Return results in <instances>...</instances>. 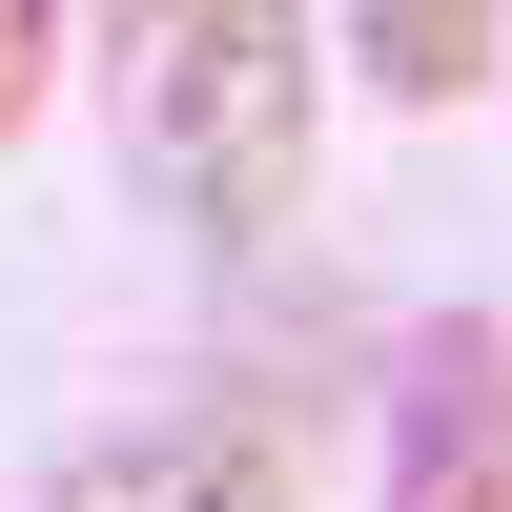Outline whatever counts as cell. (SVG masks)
<instances>
[{
    "mask_svg": "<svg viewBox=\"0 0 512 512\" xmlns=\"http://www.w3.org/2000/svg\"><path fill=\"white\" fill-rule=\"evenodd\" d=\"M21 512H308V472H287V431H246V410H164V431L62 451Z\"/></svg>",
    "mask_w": 512,
    "mask_h": 512,
    "instance_id": "3",
    "label": "cell"
},
{
    "mask_svg": "<svg viewBox=\"0 0 512 512\" xmlns=\"http://www.w3.org/2000/svg\"><path fill=\"white\" fill-rule=\"evenodd\" d=\"M349 62L390 82V103H472L512 62V0H349Z\"/></svg>",
    "mask_w": 512,
    "mask_h": 512,
    "instance_id": "4",
    "label": "cell"
},
{
    "mask_svg": "<svg viewBox=\"0 0 512 512\" xmlns=\"http://www.w3.org/2000/svg\"><path fill=\"white\" fill-rule=\"evenodd\" d=\"M103 41V103L123 164L185 246H267L328 164V62H308V0H82Z\"/></svg>",
    "mask_w": 512,
    "mask_h": 512,
    "instance_id": "1",
    "label": "cell"
},
{
    "mask_svg": "<svg viewBox=\"0 0 512 512\" xmlns=\"http://www.w3.org/2000/svg\"><path fill=\"white\" fill-rule=\"evenodd\" d=\"M390 512H512V328L451 308L390 369Z\"/></svg>",
    "mask_w": 512,
    "mask_h": 512,
    "instance_id": "2",
    "label": "cell"
},
{
    "mask_svg": "<svg viewBox=\"0 0 512 512\" xmlns=\"http://www.w3.org/2000/svg\"><path fill=\"white\" fill-rule=\"evenodd\" d=\"M41 82H62V0H0V144L41 123Z\"/></svg>",
    "mask_w": 512,
    "mask_h": 512,
    "instance_id": "5",
    "label": "cell"
}]
</instances>
